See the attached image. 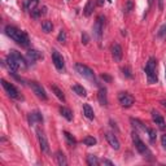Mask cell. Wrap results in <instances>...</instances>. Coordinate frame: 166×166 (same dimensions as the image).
Returning a JSON list of instances; mask_svg holds the SVG:
<instances>
[{"label":"cell","mask_w":166,"mask_h":166,"mask_svg":"<svg viewBox=\"0 0 166 166\" xmlns=\"http://www.w3.org/2000/svg\"><path fill=\"white\" fill-rule=\"evenodd\" d=\"M103 164L104 165H109V166H113V162L109 161V160H103Z\"/></svg>","instance_id":"cell-39"},{"label":"cell","mask_w":166,"mask_h":166,"mask_svg":"<svg viewBox=\"0 0 166 166\" xmlns=\"http://www.w3.org/2000/svg\"><path fill=\"white\" fill-rule=\"evenodd\" d=\"M158 5H160V9L162 11V0H158Z\"/></svg>","instance_id":"cell-43"},{"label":"cell","mask_w":166,"mask_h":166,"mask_svg":"<svg viewBox=\"0 0 166 166\" xmlns=\"http://www.w3.org/2000/svg\"><path fill=\"white\" fill-rule=\"evenodd\" d=\"M52 61H53V64H55V66H56L57 70H63L64 69V66H65L64 58L56 50L52 51Z\"/></svg>","instance_id":"cell-10"},{"label":"cell","mask_w":166,"mask_h":166,"mask_svg":"<svg viewBox=\"0 0 166 166\" xmlns=\"http://www.w3.org/2000/svg\"><path fill=\"white\" fill-rule=\"evenodd\" d=\"M83 114L86 116L88 119H93L95 113H93V109L91 108L90 104H83Z\"/></svg>","instance_id":"cell-22"},{"label":"cell","mask_w":166,"mask_h":166,"mask_svg":"<svg viewBox=\"0 0 166 166\" xmlns=\"http://www.w3.org/2000/svg\"><path fill=\"white\" fill-rule=\"evenodd\" d=\"M5 61H6V65H8V68H9V70H11V71H14V73H16V71L19 69V66L17 65V63H16L14 58H13L11 55H8V56H6Z\"/></svg>","instance_id":"cell-18"},{"label":"cell","mask_w":166,"mask_h":166,"mask_svg":"<svg viewBox=\"0 0 166 166\" xmlns=\"http://www.w3.org/2000/svg\"><path fill=\"white\" fill-rule=\"evenodd\" d=\"M93 8H95V1H93V0H88L86 6L83 8V14L86 16V17H90L93 12Z\"/></svg>","instance_id":"cell-19"},{"label":"cell","mask_w":166,"mask_h":166,"mask_svg":"<svg viewBox=\"0 0 166 166\" xmlns=\"http://www.w3.org/2000/svg\"><path fill=\"white\" fill-rule=\"evenodd\" d=\"M165 78H166V71H165Z\"/></svg>","instance_id":"cell-45"},{"label":"cell","mask_w":166,"mask_h":166,"mask_svg":"<svg viewBox=\"0 0 166 166\" xmlns=\"http://www.w3.org/2000/svg\"><path fill=\"white\" fill-rule=\"evenodd\" d=\"M160 104H161V105H162V106H164V108L166 109V100H161V101H160Z\"/></svg>","instance_id":"cell-41"},{"label":"cell","mask_w":166,"mask_h":166,"mask_svg":"<svg viewBox=\"0 0 166 166\" xmlns=\"http://www.w3.org/2000/svg\"><path fill=\"white\" fill-rule=\"evenodd\" d=\"M26 56H27V60L30 61V63H35V61L43 58V55H42L39 51H37V50H29Z\"/></svg>","instance_id":"cell-14"},{"label":"cell","mask_w":166,"mask_h":166,"mask_svg":"<svg viewBox=\"0 0 166 166\" xmlns=\"http://www.w3.org/2000/svg\"><path fill=\"white\" fill-rule=\"evenodd\" d=\"M83 143L87 147H92V145L96 144V139L93 138V136H86V138L83 139Z\"/></svg>","instance_id":"cell-30"},{"label":"cell","mask_w":166,"mask_h":166,"mask_svg":"<svg viewBox=\"0 0 166 166\" xmlns=\"http://www.w3.org/2000/svg\"><path fill=\"white\" fill-rule=\"evenodd\" d=\"M118 101H119V104H121L122 106H125V108H130V106H132V104L135 103V99L127 92H119Z\"/></svg>","instance_id":"cell-8"},{"label":"cell","mask_w":166,"mask_h":166,"mask_svg":"<svg viewBox=\"0 0 166 166\" xmlns=\"http://www.w3.org/2000/svg\"><path fill=\"white\" fill-rule=\"evenodd\" d=\"M4 31L9 38L13 39V40H14L16 43H18L21 47L27 48L29 45H30V39H29V35L26 34L25 31H21L19 29L14 27V26H11V25L6 26L4 29Z\"/></svg>","instance_id":"cell-1"},{"label":"cell","mask_w":166,"mask_h":166,"mask_svg":"<svg viewBox=\"0 0 166 166\" xmlns=\"http://www.w3.org/2000/svg\"><path fill=\"white\" fill-rule=\"evenodd\" d=\"M161 144L164 148H166V134H164L161 136Z\"/></svg>","instance_id":"cell-38"},{"label":"cell","mask_w":166,"mask_h":166,"mask_svg":"<svg viewBox=\"0 0 166 166\" xmlns=\"http://www.w3.org/2000/svg\"><path fill=\"white\" fill-rule=\"evenodd\" d=\"M64 136H65V139H66V143L70 145V147H74V145L77 144V140H75V138H74L73 135L70 134V132H68V131H64L63 132Z\"/></svg>","instance_id":"cell-23"},{"label":"cell","mask_w":166,"mask_h":166,"mask_svg":"<svg viewBox=\"0 0 166 166\" xmlns=\"http://www.w3.org/2000/svg\"><path fill=\"white\" fill-rule=\"evenodd\" d=\"M147 132H148V135H149V140H151V143H155L156 142V136H157V134H156V130L148 127Z\"/></svg>","instance_id":"cell-34"},{"label":"cell","mask_w":166,"mask_h":166,"mask_svg":"<svg viewBox=\"0 0 166 166\" xmlns=\"http://www.w3.org/2000/svg\"><path fill=\"white\" fill-rule=\"evenodd\" d=\"M60 114L66 121H73V112L69 108H66V106H60Z\"/></svg>","instance_id":"cell-20"},{"label":"cell","mask_w":166,"mask_h":166,"mask_svg":"<svg viewBox=\"0 0 166 166\" xmlns=\"http://www.w3.org/2000/svg\"><path fill=\"white\" fill-rule=\"evenodd\" d=\"M122 71H123V75L127 77V78H132V73H131V69L129 66H125L122 68Z\"/></svg>","instance_id":"cell-36"},{"label":"cell","mask_w":166,"mask_h":166,"mask_svg":"<svg viewBox=\"0 0 166 166\" xmlns=\"http://www.w3.org/2000/svg\"><path fill=\"white\" fill-rule=\"evenodd\" d=\"M153 1H155V0H149V1H148V3H149V5H152V4H153Z\"/></svg>","instance_id":"cell-44"},{"label":"cell","mask_w":166,"mask_h":166,"mask_svg":"<svg viewBox=\"0 0 166 166\" xmlns=\"http://www.w3.org/2000/svg\"><path fill=\"white\" fill-rule=\"evenodd\" d=\"M152 119H153V122L156 123V125H158L161 129L165 127V119L164 117H162L160 113L157 112V110H152Z\"/></svg>","instance_id":"cell-15"},{"label":"cell","mask_w":166,"mask_h":166,"mask_svg":"<svg viewBox=\"0 0 166 166\" xmlns=\"http://www.w3.org/2000/svg\"><path fill=\"white\" fill-rule=\"evenodd\" d=\"M104 25H105V17H104V16H99V17L96 18L95 25H93V35H95L96 40L99 42V44L101 43Z\"/></svg>","instance_id":"cell-5"},{"label":"cell","mask_w":166,"mask_h":166,"mask_svg":"<svg viewBox=\"0 0 166 166\" xmlns=\"http://www.w3.org/2000/svg\"><path fill=\"white\" fill-rule=\"evenodd\" d=\"M101 78H103V79H105V80H108V82H110V80H112V78H110L109 75H105V74H103Z\"/></svg>","instance_id":"cell-40"},{"label":"cell","mask_w":166,"mask_h":166,"mask_svg":"<svg viewBox=\"0 0 166 166\" xmlns=\"http://www.w3.org/2000/svg\"><path fill=\"white\" fill-rule=\"evenodd\" d=\"M82 42L84 44H87L90 42V38H88V35H87L86 32H83V34H82Z\"/></svg>","instance_id":"cell-37"},{"label":"cell","mask_w":166,"mask_h":166,"mask_svg":"<svg viewBox=\"0 0 166 166\" xmlns=\"http://www.w3.org/2000/svg\"><path fill=\"white\" fill-rule=\"evenodd\" d=\"M75 70L78 71V73H79V75H82L83 78H86V79L91 80V82L96 83V77H95V73H93V70L91 69V68L87 66V65L78 63V64H75Z\"/></svg>","instance_id":"cell-4"},{"label":"cell","mask_w":166,"mask_h":166,"mask_svg":"<svg viewBox=\"0 0 166 166\" xmlns=\"http://www.w3.org/2000/svg\"><path fill=\"white\" fill-rule=\"evenodd\" d=\"M97 100H99V103L101 104V105H108V96H106V88H101L99 90V92H97Z\"/></svg>","instance_id":"cell-17"},{"label":"cell","mask_w":166,"mask_h":166,"mask_svg":"<svg viewBox=\"0 0 166 166\" xmlns=\"http://www.w3.org/2000/svg\"><path fill=\"white\" fill-rule=\"evenodd\" d=\"M110 52H112V57H113V60H114V61L119 63V61L122 60L123 52H122V47L118 43L112 44V47H110Z\"/></svg>","instance_id":"cell-12"},{"label":"cell","mask_w":166,"mask_h":166,"mask_svg":"<svg viewBox=\"0 0 166 166\" xmlns=\"http://www.w3.org/2000/svg\"><path fill=\"white\" fill-rule=\"evenodd\" d=\"M71 90H73L78 96H83V97H84V96H87V91H86V88H84L83 86H80V84H73V86H71Z\"/></svg>","instance_id":"cell-21"},{"label":"cell","mask_w":166,"mask_h":166,"mask_svg":"<svg viewBox=\"0 0 166 166\" xmlns=\"http://www.w3.org/2000/svg\"><path fill=\"white\" fill-rule=\"evenodd\" d=\"M132 9H134V1H132V0H127L125 4V8H123V12H125L126 14H129V13H131Z\"/></svg>","instance_id":"cell-32"},{"label":"cell","mask_w":166,"mask_h":166,"mask_svg":"<svg viewBox=\"0 0 166 166\" xmlns=\"http://www.w3.org/2000/svg\"><path fill=\"white\" fill-rule=\"evenodd\" d=\"M145 74H147V78H148V82L149 83H157V61L156 58L151 57L148 60L147 65H145Z\"/></svg>","instance_id":"cell-2"},{"label":"cell","mask_w":166,"mask_h":166,"mask_svg":"<svg viewBox=\"0 0 166 166\" xmlns=\"http://www.w3.org/2000/svg\"><path fill=\"white\" fill-rule=\"evenodd\" d=\"M66 39H68L66 32H65L64 30H60V32H58V35H57V40L64 44V43H66Z\"/></svg>","instance_id":"cell-33"},{"label":"cell","mask_w":166,"mask_h":166,"mask_svg":"<svg viewBox=\"0 0 166 166\" xmlns=\"http://www.w3.org/2000/svg\"><path fill=\"white\" fill-rule=\"evenodd\" d=\"M30 87H31V90H32V92L37 95L39 99H42V100H47L48 97H47V93H45V91L44 88L40 86L39 83L37 82H30Z\"/></svg>","instance_id":"cell-9"},{"label":"cell","mask_w":166,"mask_h":166,"mask_svg":"<svg viewBox=\"0 0 166 166\" xmlns=\"http://www.w3.org/2000/svg\"><path fill=\"white\" fill-rule=\"evenodd\" d=\"M56 160H57V164L60 166H66V158H65V155L61 151H57L56 152Z\"/></svg>","instance_id":"cell-24"},{"label":"cell","mask_w":166,"mask_h":166,"mask_svg":"<svg viewBox=\"0 0 166 166\" xmlns=\"http://www.w3.org/2000/svg\"><path fill=\"white\" fill-rule=\"evenodd\" d=\"M37 136H38V142H39V145H40L42 152L50 153V144H48V140H47V138H45L44 132L42 131L40 129H37Z\"/></svg>","instance_id":"cell-7"},{"label":"cell","mask_w":166,"mask_h":166,"mask_svg":"<svg viewBox=\"0 0 166 166\" xmlns=\"http://www.w3.org/2000/svg\"><path fill=\"white\" fill-rule=\"evenodd\" d=\"M105 138H106V140H108L109 143V145L112 147L114 151H118L119 148H121V144H119V140L117 139V136L114 134H112V132H106L105 134Z\"/></svg>","instance_id":"cell-13"},{"label":"cell","mask_w":166,"mask_h":166,"mask_svg":"<svg viewBox=\"0 0 166 166\" xmlns=\"http://www.w3.org/2000/svg\"><path fill=\"white\" fill-rule=\"evenodd\" d=\"M47 13V8L45 6H43L42 9H34V11H31V16L34 18H38V17H40V16H43Z\"/></svg>","instance_id":"cell-27"},{"label":"cell","mask_w":166,"mask_h":166,"mask_svg":"<svg viewBox=\"0 0 166 166\" xmlns=\"http://www.w3.org/2000/svg\"><path fill=\"white\" fill-rule=\"evenodd\" d=\"M27 118H29V123H30V125H35V123L43 122V116H42V113H39V112L30 113Z\"/></svg>","instance_id":"cell-16"},{"label":"cell","mask_w":166,"mask_h":166,"mask_svg":"<svg viewBox=\"0 0 166 166\" xmlns=\"http://www.w3.org/2000/svg\"><path fill=\"white\" fill-rule=\"evenodd\" d=\"M87 164H88L90 166H97V165L100 164V161L97 160L96 156H93V155H88V156H87Z\"/></svg>","instance_id":"cell-29"},{"label":"cell","mask_w":166,"mask_h":166,"mask_svg":"<svg viewBox=\"0 0 166 166\" xmlns=\"http://www.w3.org/2000/svg\"><path fill=\"white\" fill-rule=\"evenodd\" d=\"M132 142H134V144H135V148L138 149V152L140 155H143L144 157H147L149 158V160H152V153H151V151L148 149V147L144 144L142 140H140V138H139V135H138V132H135V131H132Z\"/></svg>","instance_id":"cell-3"},{"label":"cell","mask_w":166,"mask_h":166,"mask_svg":"<svg viewBox=\"0 0 166 166\" xmlns=\"http://www.w3.org/2000/svg\"><path fill=\"white\" fill-rule=\"evenodd\" d=\"M51 90L53 91V93L61 100V101H65V95H64L63 90H60L57 86H55V84H52V86H51Z\"/></svg>","instance_id":"cell-25"},{"label":"cell","mask_w":166,"mask_h":166,"mask_svg":"<svg viewBox=\"0 0 166 166\" xmlns=\"http://www.w3.org/2000/svg\"><path fill=\"white\" fill-rule=\"evenodd\" d=\"M38 4H39V0H27L26 1V4H25V6H26V9L27 11H34V9H37V6H38Z\"/></svg>","instance_id":"cell-26"},{"label":"cell","mask_w":166,"mask_h":166,"mask_svg":"<svg viewBox=\"0 0 166 166\" xmlns=\"http://www.w3.org/2000/svg\"><path fill=\"white\" fill-rule=\"evenodd\" d=\"M1 86L4 87L5 92L8 93V96H9V97H12V99H16V100H21V99H22V96L19 95L18 90L16 88V87L13 86L12 83L6 82L5 79H1Z\"/></svg>","instance_id":"cell-6"},{"label":"cell","mask_w":166,"mask_h":166,"mask_svg":"<svg viewBox=\"0 0 166 166\" xmlns=\"http://www.w3.org/2000/svg\"><path fill=\"white\" fill-rule=\"evenodd\" d=\"M157 37H158V38H165V37H166V24H164L160 29H158Z\"/></svg>","instance_id":"cell-35"},{"label":"cell","mask_w":166,"mask_h":166,"mask_svg":"<svg viewBox=\"0 0 166 166\" xmlns=\"http://www.w3.org/2000/svg\"><path fill=\"white\" fill-rule=\"evenodd\" d=\"M104 1L105 0H97V5H104Z\"/></svg>","instance_id":"cell-42"},{"label":"cell","mask_w":166,"mask_h":166,"mask_svg":"<svg viewBox=\"0 0 166 166\" xmlns=\"http://www.w3.org/2000/svg\"><path fill=\"white\" fill-rule=\"evenodd\" d=\"M42 29H43L44 32H47V34H48V32L52 31V29H53V25H52L51 21H47V19H45V21L42 22Z\"/></svg>","instance_id":"cell-28"},{"label":"cell","mask_w":166,"mask_h":166,"mask_svg":"<svg viewBox=\"0 0 166 166\" xmlns=\"http://www.w3.org/2000/svg\"><path fill=\"white\" fill-rule=\"evenodd\" d=\"M9 55L14 58V61L17 63V65L19 66V69H26L27 68V63H26V60H25V57L24 56H21V53L17 51H11L9 52Z\"/></svg>","instance_id":"cell-11"},{"label":"cell","mask_w":166,"mask_h":166,"mask_svg":"<svg viewBox=\"0 0 166 166\" xmlns=\"http://www.w3.org/2000/svg\"><path fill=\"white\" fill-rule=\"evenodd\" d=\"M130 121H131V123H134V126H135L136 129H140V130H143V131H147V130H148L147 126L143 125V123H142L140 121H139V119H134V118H131Z\"/></svg>","instance_id":"cell-31"}]
</instances>
